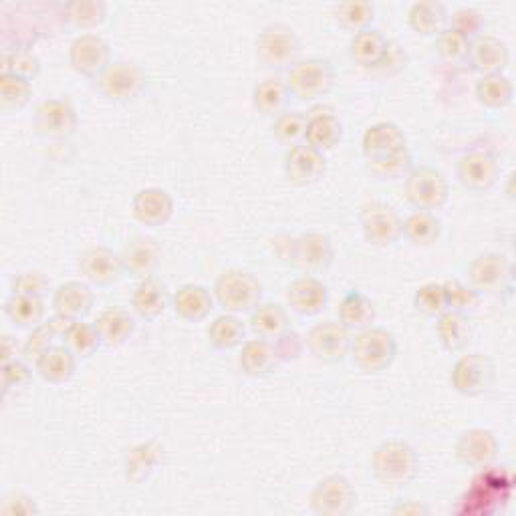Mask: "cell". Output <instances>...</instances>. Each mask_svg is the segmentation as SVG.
I'll return each instance as SVG.
<instances>
[{"label": "cell", "mask_w": 516, "mask_h": 516, "mask_svg": "<svg viewBox=\"0 0 516 516\" xmlns=\"http://www.w3.org/2000/svg\"><path fill=\"white\" fill-rule=\"evenodd\" d=\"M468 281L476 293H500L512 281V263L500 252L478 254L468 265Z\"/></svg>", "instance_id": "12"}, {"label": "cell", "mask_w": 516, "mask_h": 516, "mask_svg": "<svg viewBox=\"0 0 516 516\" xmlns=\"http://www.w3.org/2000/svg\"><path fill=\"white\" fill-rule=\"evenodd\" d=\"M31 379V369L27 367V363L15 359L9 363H3V390L5 394H9V390L13 387H21L25 383H29Z\"/></svg>", "instance_id": "56"}, {"label": "cell", "mask_w": 516, "mask_h": 516, "mask_svg": "<svg viewBox=\"0 0 516 516\" xmlns=\"http://www.w3.org/2000/svg\"><path fill=\"white\" fill-rule=\"evenodd\" d=\"M77 269L85 281H89L97 287L113 285L125 273L121 254L113 252L107 246H91V248L83 250L79 254Z\"/></svg>", "instance_id": "15"}, {"label": "cell", "mask_w": 516, "mask_h": 516, "mask_svg": "<svg viewBox=\"0 0 516 516\" xmlns=\"http://www.w3.org/2000/svg\"><path fill=\"white\" fill-rule=\"evenodd\" d=\"M339 321L349 331H361V329L373 327L375 305L363 293L351 291L343 297V301L339 305Z\"/></svg>", "instance_id": "38"}, {"label": "cell", "mask_w": 516, "mask_h": 516, "mask_svg": "<svg viewBox=\"0 0 516 516\" xmlns=\"http://www.w3.org/2000/svg\"><path fill=\"white\" fill-rule=\"evenodd\" d=\"M172 305L178 317L188 323L204 321L214 309V297L202 285H184L172 297Z\"/></svg>", "instance_id": "30"}, {"label": "cell", "mask_w": 516, "mask_h": 516, "mask_svg": "<svg viewBox=\"0 0 516 516\" xmlns=\"http://www.w3.org/2000/svg\"><path fill=\"white\" fill-rule=\"evenodd\" d=\"M289 263L305 273H321L333 263V242L323 232H305L287 244Z\"/></svg>", "instance_id": "8"}, {"label": "cell", "mask_w": 516, "mask_h": 516, "mask_svg": "<svg viewBox=\"0 0 516 516\" xmlns=\"http://www.w3.org/2000/svg\"><path fill=\"white\" fill-rule=\"evenodd\" d=\"M335 19L343 29L355 35L369 29L375 19V7L371 3H363V0H351V3H341L335 7Z\"/></svg>", "instance_id": "47"}, {"label": "cell", "mask_w": 516, "mask_h": 516, "mask_svg": "<svg viewBox=\"0 0 516 516\" xmlns=\"http://www.w3.org/2000/svg\"><path fill=\"white\" fill-rule=\"evenodd\" d=\"M79 125L75 107L65 99H47L35 111L37 132L49 140H65Z\"/></svg>", "instance_id": "16"}, {"label": "cell", "mask_w": 516, "mask_h": 516, "mask_svg": "<svg viewBox=\"0 0 516 516\" xmlns=\"http://www.w3.org/2000/svg\"><path fill=\"white\" fill-rule=\"evenodd\" d=\"M263 297V285L252 273L232 269L222 273L214 283V299L232 315L252 311Z\"/></svg>", "instance_id": "3"}, {"label": "cell", "mask_w": 516, "mask_h": 516, "mask_svg": "<svg viewBox=\"0 0 516 516\" xmlns=\"http://www.w3.org/2000/svg\"><path fill=\"white\" fill-rule=\"evenodd\" d=\"M442 234V224L434 212L416 210L402 220V236L416 246H432Z\"/></svg>", "instance_id": "40"}, {"label": "cell", "mask_w": 516, "mask_h": 516, "mask_svg": "<svg viewBox=\"0 0 516 516\" xmlns=\"http://www.w3.org/2000/svg\"><path fill=\"white\" fill-rule=\"evenodd\" d=\"M244 337H246V329L242 321L232 313L216 317L208 327V339L220 351H228L242 345Z\"/></svg>", "instance_id": "42"}, {"label": "cell", "mask_w": 516, "mask_h": 516, "mask_svg": "<svg viewBox=\"0 0 516 516\" xmlns=\"http://www.w3.org/2000/svg\"><path fill=\"white\" fill-rule=\"evenodd\" d=\"M371 470L383 486L402 488L416 480L420 472V458L408 442L387 440L375 448Z\"/></svg>", "instance_id": "1"}, {"label": "cell", "mask_w": 516, "mask_h": 516, "mask_svg": "<svg viewBox=\"0 0 516 516\" xmlns=\"http://www.w3.org/2000/svg\"><path fill=\"white\" fill-rule=\"evenodd\" d=\"M309 115L303 111H283L281 115L275 117L273 123V134L281 144L287 146H297L307 132Z\"/></svg>", "instance_id": "48"}, {"label": "cell", "mask_w": 516, "mask_h": 516, "mask_svg": "<svg viewBox=\"0 0 516 516\" xmlns=\"http://www.w3.org/2000/svg\"><path fill=\"white\" fill-rule=\"evenodd\" d=\"M408 150L406 134L400 129V125L392 121H379L365 129L361 138V152L367 160V164L390 160L402 152Z\"/></svg>", "instance_id": "13"}, {"label": "cell", "mask_w": 516, "mask_h": 516, "mask_svg": "<svg viewBox=\"0 0 516 516\" xmlns=\"http://www.w3.org/2000/svg\"><path fill=\"white\" fill-rule=\"evenodd\" d=\"M39 71H41V61L33 51H27V49L5 51L3 73H13V75L33 81L39 75Z\"/></svg>", "instance_id": "51"}, {"label": "cell", "mask_w": 516, "mask_h": 516, "mask_svg": "<svg viewBox=\"0 0 516 516\" xmlns=\"http://www.w3.org/2000/svg\"><path fill=\"white\" fill-rule=\"evenodd\" d=\"M119 254H121L125 273H129L136 279L152 277L162 261V248L150 236H136L132 240H127V244Z\"/></svg>", "instance_id": "20"}, {"label": "cell", "mask_w": 516, "mask_h": 516, "mask_svg": "<svg viewBox=\"0 0 516 516\" xmlns=\"http://www.w3.org/2000/svg\"><path fill=\"white\" fill-rule=\"evenodd\" d=\"M287 301L295 313L303 317H315L327 307L329 289L323 285V281L305 275L289 285Z\"/></svg>", "instance_id": "22"}, {"label": "cell", "mask_w": 516, "mask_h": 516, "mask_svg": "<svg viewBox=\"0 0 516 516\" xmlns=\"http://www.w3.org/2000/svg\"><path fill=\"white\" fill-rule=\"evenodd\" d=\"M69 65L83 77L97 79L111 65V51L99 35H81L69 47Z\"/></svg>", "instance_id": "17"}, {"label": "cell", "mask_w": 516, "mask_h": 516, "mask_svg": "<svg viewBox=\"0 0 516 516\" xmlns=\"http://www.w3.org/2000/svg\"><path fill=\"white\" fill-rule=\"evenodd\" d=\"M414 307L428 317H440L444 311H448L444 283L422 285L414 295Z\"/></svg>", "instance_id": "50"}, {"label": "cell", "mask_w": 516, "mask_h": 516, "mask_svg": "<svg viewBox=\"0 0 516 516\" xmlns=\"http://www.w3.org/2000/svg\"><path fill=\"white\" fill-rule=\"evenodd\" d=\"M49 291V281L41 273H23L13 279V293L45 297Z\"/></svg>", "instance_id": "55"}, {"label": "cell", "mask_w": 516, "mask_h": 516, "mask_svg": "<svg viewBox=\"0 0 516 516\" xmlns=\"http://www.w3.org/2000/svg\"><path fill=\"white\" fill-rule=\"evenodd\" d=\"M456 176L464 188L472 192H486L498 182L500 168L494 156L484 150H474L458 160Z\"/></svg>", "instance_id": "18"}, {"label": "cell", "mask_w": 516, "mask_h": 516, "mask_svg": "<svg viewBox=\"0 0 516 516\" xmlns=\"http://www.w3.org/2000/svg\"><path fill=\"white\" fill-rule=\"evenodd\" d=\"M450 379L458 394L466 398H478L490 390L494 381V363L484 353L462 355L452 367Z\"/></svg>", "instance_id": "9"}, {"label": "cell", "mask_w": 516, "mask_h": 516, "mask_svg": "<svg viewBox=\"0 0 516 516\" xmlns=\"http://www.w3.org/2000/svg\"><path fill=\"white\" fill-rule=\"evenodd\" d=\"M369 172L379 178V180H398V178H406L412 170V154L410 150L390 158L383 162H375V164H367Z\"/></svg>", "instance_id": "52"}, {"label": "cell", "mask_w": 516, "mask_h": 516, "mask_svg": "<svg viewBox=\"0 0 516 516\" xmlns=\"http://www.w3.org/2000/svg\"><path fill=\"white\" fill-rule=\"evenodd\" d=\"M172 297L168 291V285L156 277L142 279V283L136 287L132 297L134 311L148 321H154L162 317L170 305Z\"/></svg>", "instance_id": "28"}, {"label": "cell", "mask_w": 516, "mask_h": 516, "mask_svg": "<svg viewBox=\"0 0 516 516\" xmlns=\"http://www.w3.org/2000/svg\"><path fill=\"white\" fill-rule=\"evenodd\" d=\"M444 291H446L448 311L468 313L478 305V293L472 287L464 285L462 281H446Z\"/></svg>", "instance_id": "53"}, {"label": "cell", "mask_w": 516, "mask_h": 516, "mask_svg": "<svg viewBox=\"0 0 516 516\" xmlns=\"http://www.w3.org/2000/svg\"><path fill=\"white\" fill-rule=\"evenodd\" d=\"M93 299V291L85 283L69 281L59 285L53 293V309L55 315L67 321H81L91 313Z\"/></svg>", "instance_id": "25"}, {"label": "cell", "mask_w": 516, "mask_h": 516, "mask_svg": "<svg viewBox=\"0 0 516 516\" xmlns=\"http://www.w3.org/2000/svg\"><path fill=\"white\" fill-rule=\"evenodd\" d=\"M132 212L146 226H164L174 216V200L162 188H144L134 196Z\"/></svg>", "instance_id": "23"}, {"label": "cell", "mask_w": 516, "mask_h": 516, "mask_svg": "<svg viewBox=\"0 0 516 516\" xmlns=\"http://www.w3.org/2000/svg\"><path fill=\"white\" fill-rule=\"evenodd\" d=\"M5 313L17 327L35 329L37 325L43 323L45 301H43V297L13 293L5 305Z\"/></svg>", "instance_id": "39"}, {"label": "cell", "mask_w": 516, "mask_h": 516, "mask_svg": "<svg viewBox=\"0 0 516 516\" xmlns=\"http://www.w3.org/2000/svg\"><path fill=\"white\" fill-rule=\"evenodd\" d=\"M301 43L287 25H269L256 39V57L267 69H289L299 61Z\"/></svg>", "instance_id": "5"}, {"label": "cell", "mask_w": 516, "mask_h": 516, "mask_svg": "<svg viewBox=\"0 0 516 516\" xmlns=\"http://www.w3.org/2000/svg\"><path fill=\"white\" fill-rule=\"evenodd\" d=\"M95 327L99 331L103 345L121 347L129 339H132V335L136 331V321L132 315H129V311L111 307V309L101 311V315L95 321Z\"/></svg>", "instance_id": "31"}, {"label": "cell", "mask_w": 516, "mask_h": 516, "mask_svg": "<svg viewBox=\"0 0 516 516\" xmlns=\"http://www.w3.org/2000/svg\"><path fill=\"white\" fill-rule=\"evenodd\" d=\"M361 230L371 246L385 248L392 246L402 236V218L398 212L385 202H369L359 214Z\"/></svg>", "instance_id": "10"}, {"label": "cell", "mask_w": 516, "mask_h": 516, "mask_svg": "<svg viewBox=\"0 0 516 516\" xmlns=\"http://www.w3.org/2000/svg\"><path fill=\"white\" fill-rule=\"evenodd\" d=\"M470 43L472 41L468 37H464L460 31L446 27L436 39V49H438V55L446 63H462L468 59Z\"/></svg>", "instance_id": "49"}, {"label": "cell", "mask_w": 516, "mask_h": 516, "mask_svg": "<svg viewBox=\"0 0 516 516\" xmlns=\"http://www.w3.org/2000/svg\"><path fill=\"white\" fill-rule=\"evenodd\" d=\"M164 460V446L158 440L142 442L134 448H129L123 458V472L127 482L142 484L152 476V472Z\"/></svg>", "instance_id": "26"}, {"label": "cell", "mask_w": 516, "mask_h": 516, "mask_svg": "<svg viewBox=\"0 0 516 516\" xmlns=\"http://www.w3.org/2000/svg\"><path fill=\"white\" fill-rule=\"evenodd\" d=\"M35 367L45 381L61 385L75 375L77 355L67 345H53L35 361Z\"/></svg>", "instance_id": "32"}, {"label": "cell", "mask_w": 516, "mask_h": 516, "mask_svg": "<svg viewBox=\"0 0 516 516\" xmlns=\"http://www.w3.org/2000/svg\"><path fill=\"white\" fill-rule=\"evenodd\" d=\"M250 329L258 339L279 341L289 331V315L281 305L258 303L250 311Z\"/></svg>", "instance_id": "33"}, {"label": "cell", "mask_w": 516, "mask_h": 516, "mask_svg": "<svg viewBox=\"0 0 516 516\" xmlns=\"http://www.w3.org/2000/svg\"><path fill=\"white\" fill-rule=\"evenodd\" d=\"M71 321L55 315L53 319L37 325L33 329V333L29 335V339L25 341V347H23V355L27 361H37L47 349L53 347V341L57 335H65L67 327H69Z\"/></svg>", "instance_id": "41"}, {"label": "cell", "mask_w": 516, "mask_h": 516, "mask_svg": "<svg viewBox=\"0 0 516 516\" xmlns=\"http://www.w3.org/2000/svg\"><path fill=\"white\" fill-rule=\"evenodd\" d=\"M498 456V440L490 430L472 428L456 442V458L470 468L490 466Z\"/></svg>", "instance_id": "21"}, {"label": "cell", "mask_w": 516, "mask_h": 516, "mask_svg": "<svg viewBox=\"0 0 516 516\" xmlns=\"http://www.w3.org/2000/svg\"><path fill=\"white\" fill-rule=\"evenodd\" d=\"M240 369L250 377H263L275 371L279 363L277 349L265 339H250L242 343Z\"/></svg>", "instance_id": "34"}, {"label": "cell", "mask_w": 516, "mask_h": 516, "mask_svg": "<svg viewBox=\"0 0 516 516\" xmlns=\"http://www.w3.org/2000/svg\"><path fill=\"white\" fill-rule=\"evenodd\" d=\"M17 359V341L11 335L3 337V363Z\"/></svg>", "instance_id": "59"}, {"label": "cell", "mask_w": 516, "mask_h": 516, "mask_svg": "<svg viewBox=\"0 0 516 516\" xmlns=\"http://www.w3.org/2000/svg\"><path fill=\"white\" fill-rule=\"evenodd\" d=\"M343 138V125L331 109H319L309 113V123L305 132V144L319 152L333 150Z\"/></svg>", "instance_id": "27"}, {"label": "cell", "mask_w": 516, "mask_h": 516, "mask_svg": "<svg viewBox=\"0 0 516 516\" xmlns=\"http://www.w3.org/2000/svg\"><path fill=\"white\" fill-rule=\"evenodd\" d=\"M446 19V7L436 0H422V3L412 5L408 13L410 29L422 37H438L446 29Z\"/></svg>", "instance_id": "36"}, {"label": "cell", "mask_w": 516, "mask_h": 516, "mask_svg": "<svg viewBox=\"0 0 516 516\" xmlns=\"http://www.w3.org/2000/svg\"><path fill=\"white\" fill-rule=\"evenodd\" d=\"M392 512L398 516H426V514H430V508L422 502L406 500V502H400L398 506H394Z\"/></svg>", "instance_id": "58"}, {"label": "cell", "mask_w": 516, "mask_h": 516, "mask_svg": "<svg viewBox=\"0 0 516 516\" xmlns=\"http://www.w3.org/2000/svg\"><path fill=\"white\" fill-rule=\"evenodd\" d=\"M148 85L146 71L129 61H111V65L97 77L99 93L109 101L136 99Z\"/></svg>", "instance_id": "6"}, {"label": "cell", "mask_w": 516, "mask_h": 516, "mask_svg": "<svg viewBox=\"0 0 516 516\" xmlns=\"http://www.w3.org/2000/svg\"><path fill=\"white\" fill-rule=\"evenodd\" d=\"M65 19L77 29H93L105 21L107 7L101 0H73L63 7Z\"/></svg>", "instance_id": "45"}, {"label": "cell", "mask_w": 516, "mask_h": 516, "mask_svg": "<svg viewBox=\"0 0 516 516\" xmlns=\"http://www.w3.org/2000/svg\"><path fill=\"white\" fill-rule=\"evenodd\" d=\"M436 333H438V339L444 345V349L462 351L464 347H468V343L472 339V325H470L466 313L444 311L438 317Z\"/></svg>", "instance_id": "37"}, {"label": "cell", "mask_w": 516, "mask_h": 516, "mask_svg": "<svg viewBox=\"0 0 516 516\" xmlns=\"http://www.w3.org/2000/svg\"><path fill=\"white\" fill-rule=\"evenodd\" d=\"M355 502L357 492L341 474L323 478L311 494V508L319 516H347L355 508Z\"/></svg>", "instance_id": "11"}, {"label": "cell", "mask_w": 516, "mask_h": 516, "mask_svg": "<svg viewBox=\"0 0 516 516\" xmlns=\"http://www.w3.org/2000/svg\"><path fill=\"white\" fill-rule=\"evenodd\" d=\"M307 347L315 359L323 363H337L349 353V329L341 321L317 323L307 333Z\"/></svg>", "instance_id": "14"}, {"label": "cell", "mask_w": 516, "mask_h": 516, "mask_svg": "<svg viewBox=\"0 0 516 516\" xmlns=\"http://www.w3.org/2000/svg\"><path fill=\"white\" fill-rule=\"evenodd\" d=\"M353 363L363 373H381L390 367L398 355L396 337L381 327L361 329L349 347Z\"/></svg>", "instance_id": "2"}, {"label": "cell", "mask_w": 516, "mask_h": 516, "mask_svg": "<svg viewBox=\"0 0 516 516\" xmlns=\"http://www.w3.org/2000/svg\"><path fill=\"white\" fill-rule=\"evenodd\" d=\"M450 196L448 180L442 172L430 166L412 168L406 176V198L412 206L424 212L440 210Z\"/></svg>", "instance_id": "7"}, {"label": "cell", "mask_w": 516, "mask_h": 516, "mask_svg": "<svg viewBox=\"0 0 516 516\" xmlns=\"http://www.w3.org/2000/svg\"><path fill=\"white\" fill-rule=\"evenodd\" d=\"M452 29L460 31L464 37H468L470 41L484 35L482 29H484V19L478 11L474 9H462L454 15V23H452Z\"/></svg>", "instance_id": "54"}, {"label": "cell", "mask_w": 516, "mask_h": 516, "mask_svg": "<svg viewBox=\"0 0 516 516\" xmlns=\"http://www.w3.org/2000/svg\"><path fill=\"white\" fill-rule=\"evenodd\" d=\"M291 93L287 81L283 77H267L261 83L254 85L252 91V105L254 109L265 117H277L285 111Z\"/></svg>", "instance_id": "35"}, {"label": "cell", "mask_w": 516, "mask_h": 516, "mask_svg": "<svg viewBox=\"0 0 516 516\" xmlns=\"http://www.w3.org/2000/svg\"><path fill=\"white\" fill-rule=\"evenodd\" d=\"M33 93V85L29 79L13 75V73H0V109L5 113L23 109Z\"/></svg>", "instance_id": "44"}, {"label": "cell", "mask_w": 516, "mask_h": 516, "mask_svg": "<svg viewBox=\"0 0 516 516\" xmlns=\"http://www.w3.org/2000/svg\"><path fill=\"white\" fill-rule=\"evenodd\" d=\"M327 162L323 152L311 148L309 144L291 146L285 154V174L295 186H311L323 178Z\"/></svg>", "instance_id": "19"}, {"label": "cell", "mask_w": 516, "mask_h": 516, "mask_svg": "<svg viewBox=\"0 0 516 516\" xmlns=\"http://www.w3.org/2000/svg\"><path fill=\"white\" fill-rule=\"evenodd\" d=\"M63 339L77 357H91L103 345L97 327L83 321H71Z\"/></svg>", "instance_id": "46"}, {"label": "cell", "mask_w": 516, "mask_h": 516, "mask_svg": "<svg viewBox=\"0 0 516 516\" xmlns=\"http://www.w3.org/2000/svg\"><path fill=\"white\" fill-rule=\"evenodd\" d=\"M3 514H37L39 506L35 504V500L23 492H13L11 496L5 498L3 508H0Z\"/></svg>", "instance_id": "57"}, {"label": "cell", "mask_w": 516, "mask_h": 516, "mask_svg": "<svg viewBox=\"0 0 516 516\" xmlns=\"http://www.w3.org/2000/svg\"><path fill=\"white\" fill-rule=\"evenodd\" d=\"M512 83L502 73L482 75L476 83V97L488 109H504L512 101Z\"/></svg>", "instance_id": "43"}, {"label": "cell", "mask_w": 516, "mask_h": 516, "mask_svg": "<svg viewBox=\"0 0 516 516\" xmlns=\"http://www.w3.org/2000/svg\"><path fill=\"white\" fill-rule=\"evenodd\" d=\"M468 59L482 75H498L508 67L510 53L504 41L492 35H480L472 39Z\"/></svg>", "instance_id": "24"}, {"label": "cell", "mask_w": 516, "mask_h": 516, "mask_svg": "<svg viewBox=\"0 0 516 516\" xmlns=\"http://www.w3.org/2000/svg\"><path fill=\"white\" fill-rule=\"evenodd\" d=\"M349 55L359 67H379L390 55V41L383 37L381 31L369 27L351 37Z\"/></svg>", "instance_id": "29"}, {"label": "cell", "mask_w": 516, "mask_h": 516, "mask_svg": "<svg viewBox=\"0 0 516 516\" xmlns=\"http://www.w3.org/2000/svg\"><path fill=\"white\" fill-rule=\"evenodd\" d=\"M285 81L291 95L301 101H315L331 91L335 71L325 59H305L289 67Z\"/></svg>", "instance_id": "4"}]
</instances>
